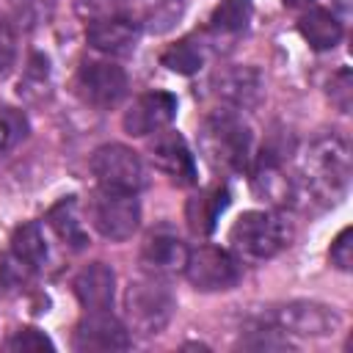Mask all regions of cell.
Returning a JSON list of instances; mask_svg holds the SVG:
<instances>
[{
	"mask_svg": "<svg viewBox=\"0 0 353 353\" xmlns=\"http://www.w3.org/2000/svg\"><path fill=\"white\" fill-rule=\"evenodd\" d=\"M350 185V146L342 135H323L309 143L301 160L298 193L320 207L336 204Z\"/></svg>",
	"mask_w": 353,
	"mask_h": 353,
	"instance_id": "cell-1",
	"label": "cell"
},
{
	"mask_svg": "<svg viewBox=\"0 0 353 353\" xmlns=\"http://www.w3.org/2000/svg\"><path fill=\"white\" fill-rule=\"evenodd\" d=\"M199 149L215 171L243 174L251 165V130L234 110L210 113L199 127Z\"/></svg>",
	"mask_w": 353,
	"mask_h": 353,
	"instance_id": "cell-2",
	"label": "cell"
},
{
	"mask_svg": "<svg viewBox=\"0 0 353 353\" xmlns=\"http://www.w3.org/2000/svg\"><path fill=\"white\" fill-rule=\"evenodd\" d=\"M290 223L270 210H248L229 229L232 248L251 259H270L281 254L290 245Z\"/></svg>",
	"mask_w": 353,
	"mask_h": 353,
	"instance_id": "cell-3",
	"label": "cell"
},
{
	"mask_svg": "<svg viewBox=\"0 0 353 353\" xmlns=\"http://www.w3.org/2000/svg\"><path fill=\"white\" fill-rule=\"evenodd\" d=\"M176 303L171 290L157 279V276H143L130 281L127 292H124V317H127V328L138 331L143 336H154L160 334L171 314H174Z\"/></svg>",
	"mask_w": 353,
	"mask_h": 353,
	"instance_id": "cell-4",
	"label": "cell"
},
{
	"mask_svg": "<svg viewBox=\"0 0 353 353\" xmlns=\"http://www.w3.org/2000/svg\"><path fill=\"white\" fill-rule=\"evenodd\" d=\"M88 223L113 243L130 240L141 226V204L135 193H121L110 188H97L85 201Z\"/></svg>",
	"mask_w": 353,
	"mask_h": 353,
	"instance_id": "cell-5",
	"label": "cell"
},
{
	"mask_svg": "<svg viewBox=\"0 0 353 353\" xmlns=\"http://www.w3.org/2000/svg\"><path fill=\"white\" fill-rule=\"evenodd\" d=\"M74 94L99 110L116 108L127 97V74L110 61H83L74 72Z\"/></svg>",
	"mask_w": 353,
	"mask_h": 353,
	"instance_id": "cell-6",
	"label": "cell"
},
{
	"mask_svg": "<svg viewBox=\"0 0 353 353\" xmlns=\"http://www.w3.org/2000/svg\"><path fill=\"white\" fill-rule=\"evenodd\" d=\"M91 174L97 176L99 188L121 190V193H138L146 182L141 157L121 143H105L91 154Z\"/></svg>",
	"mask_w": 353,
	"mask_h": 353,
	"instance_id": "cell-7",
	"label": "cell"
},
{
	"mask_svg": "<svg viewBox=\"0 0 353 353\" xmlns=\"http://www.w3.org/2000/svg\"><path fill=\"white\" fill-rule=\"evenodd\" d=\"M182 273L201 292H223V290H232L240 281L243 268H240L237 256L229 254L226 248L201 245V248L188 254V262H185Z\"/></svg>",
	"mask_w": 353,
	"mask_h": 353,
	"instance_id": "cell-8",
	"label": "cell"
},
{
	"mask_svg": "<svg viewBox=\"0 0 353 353\" xmlns=\"http://www.w3.org/2000/svg\"><path fill=\"white\" fill-rule=\"evenodd\" d=\"M132 345L130 328L108 312H85L80 323L74 325L72 347L77 353H110V350H127Z\"/></svg>",
	"mask_w": 353,
	"mask_h": 353,
	"instance_id": "cell-9",
	"label": "cell"
},
{
	"mask_svg": "<svg viewBox=\"0 0 353 353\" xmlns=\"http://www.w3.org/2000/svg\"><path fill=\"white\" fill-rule=\"evenodd\" d=\"M270 323L276 325V331H292V334H303V336H328L342 325V317L323 303H312V301H295V303H284L270 314Z\"/></svg>",
	"mask_w": 353,
	"mask_h": 353,
	"instance_id": "cell-10",
	"label": "cell"
},
{
	"mask_svg": "<svg viewBox=\"0 0 353 353\" xmlns=\"http://www.w3.org/2000/svg\"><path fill=\"white\" fill-rule=\"evenodd\" d=\"M176 116V97L168 91H149L132 99V105L121 116V127L127 135L143 138L165 130Z\"/></svg>",
	"mask_w": 353,
	"mask_h": 353,
	"instance_id": "cell-11",
	"label": "cell"
},
{
	"mask_svg": "<svg viewBox=\"0 0 353 353\" xmlns=\"http://www.w3.org/2000/svg\"><path fill=\"white\" fill-rule=\"evenodd\" d=\"M149 154L152 163L160 174H165L174 185L179 188H190L196 185V160L185 143V138L176 130H160L154 132V141L149 143Z\"/></svg>",
	"mask_w": 353,
	"mask_h": 353,
	"instance_id": "cell-12",
	"label": "cell"
},
{
	"mask_svg": "<svg viewBox=\"0 0 353 353\" xmlns=\"http://www.w3.org/2000/svg\"><path fill=\"white\" fill-rule=\"evenodd\" d=\"M248 168H251V185H254L256 196H262L273 204H292L298 199V179H292L284 171L279 152L262 149L256 163Z\"/></svg>",
	"mask_w": 353,
	"mask_h": 353,
	"instance_id": "cell-13",
	"label": "cell"
},
{
	"mask_svg": "<svg viewBox=\"0 0 353 353\" xmlns=\"http://www.w3.org/2000/svg\"><path fill=\"white\" fill-rule=\"evenodd\" d=\"M138 36H141L138 22L121 14L94 17L85 25V41L105 55H130L138 44Z\"/></svg>",
	"mask_w": 353,
	"mask_h": 353,
	"instance_id": "cell-14",
	"label": "cell"
},
{
	"mask_svg": "<svg viewBox=\"0 0 353 353\" xmlns=\"http://www.w3.org/2000/svg\"><path fill=\"white\" fill-rule=\"evenodd\" d=\"M188 245L168 229H157L146 234L141 245V265L152 276H168V273H182L188 262Z\"/></svg>",
	"mask_w": 353,
	"mask_h": 353,
	"instance_id": "cell-15",
	"label": "cell"
},
{
	"mask_svg": "<svg viewBox=\"0 0 353 353\" xmlns=\"http://www.w3.org/2000/svg\"><path fill=\"white\" fill-rule=\"evenodd\" d=\"M72 290L85 312H108L113 309L116 273L105 262H91L74 276Z\"/></svg>",
	"mask_w": 353,
	"mask_h": 353,
	"instance_id": "cell-16",
	"label": "cell"
},
{
	"mask_svg": "<svg viewBox=\"0 0 353 353\" xmlns=\"http://www.w3.org/2000/svg\"><path fill=\"white\" fill-rule=\"evenodd\" d=\"M226 207H229V188H226V185L215 182V185L199 188V190L188 199V204H185L188 229H190L193 234H199V237H207V234L215 229V223H218V218H221V212H223Z\"/></svg>",
	"mask_w": 353,
	"mask_h": 353,
	"instance_id": "cell-17",
	"label": "cell"
},
{
	"mask_svg": "<svg viewBox=\"0 0 353 353\" xmlns=\"http://www.w3.org/2000/svg\"><path fill=\"white\" fill-rule=\"evenodd\" d=\"M212 85H215V94L237 110L254 108L262 99V77L251 66H229L215 74Z\"/></svg>",
	"mask_w": 353,
	"mask_h": 353,
	"instance_id": "cell-18",
	"label": "cell"
},
{
	"mask_svg": "<svg viewBox=\"0 0 353 353\" xmlns=\"http://www.w3.org/2000/svg\"><path fill=\"white\" fill-rule=\"evenodd\" d=\"M298 30L312 50H331L342 41V33H345L342 22L328 8H309L298 19Z\"/></svg>",
	"mask_w": 353,
	"mask_h": 353,
	"instance_id": "cell-19",
	"label": "cell"
},
{
	"mask_svg": "<svg viewBox=\"0 0 353 353\" xmlns=\"http://www.w3.org/2000/svg\"><path fill=\"white\" fill-rule=\"evenodd\" d=\"M47 223L63 240V245H69L74 251H80V248L88 245V232H85V223L80 221L74 196H66L58 204H52L50 212H47Z\"/></svg>",
	"mask_w": 353,
	"mask_h": 353,
	"instance_id": "cell-20",
	"label": "cell"
},
{
	"mask_svg": "<svg viewBox=\"0 0 353 353\" xmlns=\"http://www.w3.org/2000/svg\"><path fill=\"white\" fill-rule=\"evenodd\" d=\"M254 14L251 0H221L210 17V30L215 36H237L248 28Z\"/></svg>",
	"mask_w": 353,
	"mask_h": 353,
	"instance_id": "cell-21",
	"label": "cell"
},
{
	"mask_svg": "<svg viewBox=\"0 0 353 353\" xmlns=\"http://www.w3.org/2000/svg\"><path fill=\"white\" fill-rule=\"evenodd\" d=\"M11 254L19 256L22 262H28L33 270H39L44 265L47 245H44L39 223H22V226L14 229V234H11Z\"/></svg>",
	"mask_w": 353,
	"mask_h": 353,
	"instance_id": "cell-22",
	"label": "cell"
},
{
	"mask_svg": "<svg viewBox=\"0 0 353 353\" xmlns=\"http://www.w3.org/2000/svg\"><path fill=\"white\" fill-rule=\"evenodd\" d=\"M160 61H163V66H168L176 74H193V72L201 69L204 52L193 39H179V41H174L163 50Z\"/></svg>",
	"mask_w": 353,
	"mask_h": 353,
	"instance_id": "cell-23",
	"label": "cell"
},
{
	"mask_svg": "<svg viewBox=\"0 0 353 353\" xmlns=\"http://www.w3.org/2000/svg\"><path fill=\"white\" fill-rule=\"evenodd\" d=\"M28 135V119L11 105H0V154L11 152Z\"/></svg>",
	"mask_w": 353,
	"mask_h": 353,
	"instance_id": "cell-24",
	"label": "cell"
},
{
	"mask_svg": "<svg viewBox=\"0 0 353 353\" xmlns=\"http://www.w3.org/2000/svg\"><path fill=\"white\" fill-rule=\"evenodd\" d=\"M36 270L28 265V262H22L19 256H14L11 251L0 259V284L6 287V290H17V287H25L28 281H30V276H33Z\"/></svg>",
	"mask_w": 353,
	"mask_h": 353,
	"instance_id": "cell-25",
	"label": "cell"
},
{
	"mask_svg": "<svg viewBox=\"0 0 353 353\" xmlns=\"http://www.w3.org/2000/svg\"><path fill=\"white\" fill-rule=\"evenodd\" d=\"M52 339L39 328H19L6 339V350H52Z\"/></svg>",
	"mask_w": 353,
	"mask_h": 353,
	"instance_id": "cell-26",
	"label": "cell"
},
{
	"mask_svg": "<svg viewBox=\"0 0 353 353\" xmlns=\"http://www.w3.org/2000/svg\"><path fill=\"white\" fill-rule=\"evenodd\" d=\"M17 61V33L6 14H0V77H6L14 69Z\"/></svg>",
	"mask_w": 353,
	"mask_h": 353,
	"instance_id": "cell-27",
	"label": "cell"
},
{
	"mask_svg": "<svg viewBox=\"0 0 353 353\" xmlns=\"http://www.w3.org/2000/svg\"><path fill=\"white\" fill-rule=\"evenodd\" d=\"M328 99L342 110V113H350V102H353V83H350V69H339L331 83H328Z\"/></svg>",
	"mask_w": 353,
	"mask_h": 353,
	"instance_id": "cell-28",
	"label": "cell"
},
{
	"mask_svg": "<svg viewBox=\"0 0 353 353\" xmlns=\"http://www.w3.org/2000/svg\"><path fill=\"white\" fill-rule=\"evenodd\" d=\"M350 237H353V232H350V226H345L336 237H334V243H331V251H328V256H331V262L339 268V270H350L353 265V254H350V248H353V243H350Z\"/></svg>",
	"mask_w": 353,
	"mask_h": 353,
	"instance_id": "cell-29",
	"label": "cell"
},
{
	"mask_svg": "<svg viewBox=\"0 0 353 353\" xmlns=\"http://www.w3.org/2000/svg\"><path fill=\"white\" fill-rule=\"evenodd\" d=\"M281 3H284L287 8H298V6H309L312 0H281Z\"/></svg>",
	"mask_w": 353,
	"mask_h": 353,
	"instance_id": "cell-30",
	"label": "cell"
}]
</instances>
